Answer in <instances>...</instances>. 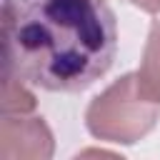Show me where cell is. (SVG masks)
Masks as SVG:
<instances>
[{
  "label": "cell",
  "instance_id": "1",
  "mask_svg": "<svg viewBox=\"0 0 160 160\" xmlns=\"http://www.w3.org/2000/svg\"><path fill=\"white\" fill-rule=\"evenodd\" d=\"M118 50L105 0H2V72L50 92L100 80Z\"/></svg>",
  "mask_w": 160,
  "mask_h": 160
},
{
  "label": "cell",
  "instance_id": "2",
  "mask_svg": "<svg viewBox=\"0 0 160 160\" xmlns=\"http://www.w3.org/2000/svg\"><path fill=\"white\" fill-rule=\"evenodd\" d=\"M160 120V102L150 100L135 72H125L112 85H108L85 112V125L92 138L105 142L132 145L142 140Z\"/></svg>",
  "mask_w": 160,
  "mask_h": 160
},
{
  "label": "cell",
  "instance_id": "3",
  "mask_svg": "<svg viewBox=\"0 0 160 160\" xmlns=\"http://www.w3.org/2000/svg\"><path fill=\"white\" fill-rule=\"evenodd\" d=\"M0 155L2 158H50L52 132L42 118L2 115L0 122Z\"/></svg>",
  "mask_w": 160,
  "mask_h": 160
},
{
  "label": "cell",
  "instance_id": "4",
  "mask_svg": "<svg viewBox=\"0 0 160 160\" xmlns=\"http://www.w3.org/2000/svg\"><path fill=\"white\" fill-rule=\"evenodd\" d=\"M135 75H138L140 90L150 100L160 102V22H152L148 30L142 60H140V68Z\"/></svg>",
  "mask_w": 160,
  "mask_h": 160
},
{
  "label": "cell",
  "instance_id": "5",
  "mask_svg": "<svg viewBox=\"0 0 160 160\" xmlns=\"http://www.w3.org/2000/svg\"><path fill=\"white\" fill-rule=\"evenodd\" d=\"M35 110V95L28 90V82L18 75L2 72V115H28Z\"/></svg>",
  "mask_w": 160,
  "mask_h": 160
},
{
  "label": "cell",
  "instance_id": "6",
  "mask_svg": "<svg viewBox=\"0 0 160 160\" xmlns=\"http://www.w3.org/2000/svg\"><path fill=\"white\" fill-rule=\"evenodd\" d=\"M135 8H140V10H145V12H160V0H130Z\"/></svg>",
  "mask_w": 160,
  "mask_h": 160
}]
</instances>
